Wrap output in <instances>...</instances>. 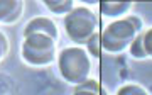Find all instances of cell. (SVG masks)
<instances>
[{
  "label": "cell",
  "instance_id": "6da1fadb",
  "mask_svg": "<svg viewBox=\"0 0 152 95\" xmlns=\"http://www.w3.org/2000/svg\"><path fill=\"white\" fill-rule=\"evenodd\" d=\"M140 32H144V22L135 14H130L120 21H112L100 32L102 49L107 51L108 54H120L130 48V44Z\"/></svg>",
  "mask_w": 152,
  "mask_h": 95
},
{
  "label": "cell",
  "instance_id": "7a4b0ae2",
  "mask_svg": "<svg viewBox=\"0 0 152 95\" xmlns=\"http://www.w3.org/2000/svg\"><path fill=\"white\" fill-rule=\"evenodd\" d=\"M58 70L66 83L80 85L90 78L91 56L83 46H69L58 53Z\"/></svg>",
  "mask_w": 152,
  "mask_h": 95
},
{
  "label": "cell",
  "instance_id": "3957f363",
  "mask_svg": "<svg viewBox=\"0 0 152 95\" xmlns=\"http://www.w3.org/2000/svg\"><path fill=\"white\" fill-rule=\"evenodd\" d=\"M96 14L85 5L75 7L64 17V31L75 46H86L88 41L98 32Z\"/></svg>",
  "mask_w": 152,
  "mask_h": 95
},
{
  "label": "cell",
  "instance_id": "277c9868",
  "mask_svg": "<svg viewBox=\"0 0 152 95\" xmlns=\"http://www.w3.org/2000/svg\"><path fill=\"white\" fill-rule=\"evenodd\" d=\"M56 46H58V41L53 39L51 36H44V34L24 36L22 60L27 63L29 66L46 68L49 65H53L54 60H58Z\"/></svg>",
  "mask_w": 152,
  "mask_h": 95
},
{
  "label": "cell",
  "instance_id": "5b68a950",
  "mask_svg": "<svg viewBox=\"0 0 152 95\" xmlns=\"http://www.w3.org/2000/svg\"><path fill=\"white\" fill-rule=\"evenodd\" d=\"M29 34H44V36H51L53 39H59V29L56 26V22H53V19L49 17H34L27 22L26 29H24V36Z\"/></svg>",
  "mask_w": 152,
  "mask_h": 95
},
{
  "label": "cell",
  "instance_id": "8992f818",
  "mask_svg": "<svg viewBox=\"0 0 152 95\" xmlns=\"http://www.w3.org/2000/svg\"><path fill=\"white\" fill-rule=\"evenodd\" d=\"M24 14V2L22 0H0V24L12 26L20 21Z\"/></svg>",
  "mask_w": 152,
  "mask_h": 95
},
{
  "label": "cell",
  "instance_id": "52a82bcc",
  "mask_svg": "<svg viewBox=\"0 0 152 95\" xmlns=\"http://www.w3.org/2000/svg\"><path fill=\"white\" fill-rule=\"evenodd\" d=\"M132 9H134L132 2H102L100 4V14L107 19H113V21L129 17Z\"/></svg>",
  "mask_w": 152,
  "mask_h": 95
},
{
  "label": "cell",
  "instance_id": "ba28073f",
  "mask_svg": "<svg viewBox=\"0 0 152 95\" xmlns=\"http://www.w3.org/2000/svg\"><path fill=\"white\" fill-rule=\"evenodd\" d=\"M73 95H108V94H107V90L100 85V82L88 78L86 82L76 85L75 90H73Z\"/></svg>",
  "mask_w": 152,
  "mask_h": 95
},
{
  "label": "cell",
  "instance_id": "9c48e42d",
  "mask_svg": "<svg viewBox=\"0 0 152 95\" xmlns=\"http://www.w3.org/2000/svg\"><path fill=\"white\" fill-rule=\"evenodd\" d=\"M42 4L53 14H56V15H64V17L76 7L73 0H44Z\"/></svg>",
  "mask_w": 152,
  "mask_h": 95
},
{
  "label": "cell",
  "instance_id": "30bf717a",
  "mask_svg": "<svg viewBox=\"0 0 152 95\" xmlns=\"http://www.w3.org/2000/svg\"><path fill=\"white\" fill-rule=\"evenodd\" d=\"M117 95H152L145 87L139 83H125L117 90Z\"/></svg>",
  "mask_w": 152,
  "mask_h": 95
},
{
  "label": "cell",
  "instance_id": "8fae6325",
  "mask_svg": "<svg viewBox=\"0 0 152 95\" xmlns=\"http://www.w3.org/2000/svg\"><path fill=\"white\" fill-rule=\"evenodd\" d=\"M129 53L134 60H147V53L144 49V39H142V32L135 38V41L130 44L129 48Z\"/></svg>",
  "mask_w": 152,
  "mask_h": 95
},
{
  "label": "cell",
  "instance_id": "7c38bea8",
  "mask_svg": "<svg viewBox=\"0 0 152 95\" xmlns=\"http://www.w3.org/2000/svg\"><path fill=\"white\" fill-rule=\"evenodd\" d=\"M86 51L90 53V56H95V58H98L100 56V53H102V39H100V32H96L95 36H93L91 39L88 41V44H86Z\"/></svg>",
  "mask_w": 152,
  "mask_h": 95
},
{
  "label": "cell",
  "instance_id": "4fadbf2b",
  "mask_svg": "<svg viewBox=\"0 0 152 95\" xmlns=\"http://www.w3.org/2000/svg\"><path fill=\"white\" fill-rule=\"evenodd\" d=\"M9 48H10V44H9V38H7V34L0 29V63L5 60V56L9 54Z\"/></svg>",
  "mask_w": 152,
  "mask_h": 95
},
{
  "label": "cell",
  "instance_id": "5bb4252c",
  "mask_svg": "<svg viewBox=\"0 0 152 95\" xmlns=\"http://www.w3.org/2000/svg\"><path fill=\"white\" fill-rule=\"evenodd\" d=\"M142 39H144V49L147 53V58L152 60V27L142 32Z\"/></svg>",
  "mask_w": 152,
  "mask_h": 95
}]
</instances>
